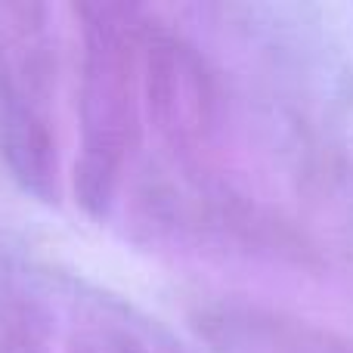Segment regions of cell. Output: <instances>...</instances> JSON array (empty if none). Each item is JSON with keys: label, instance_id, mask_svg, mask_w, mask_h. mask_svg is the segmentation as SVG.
<instances>
[]
</instances>
